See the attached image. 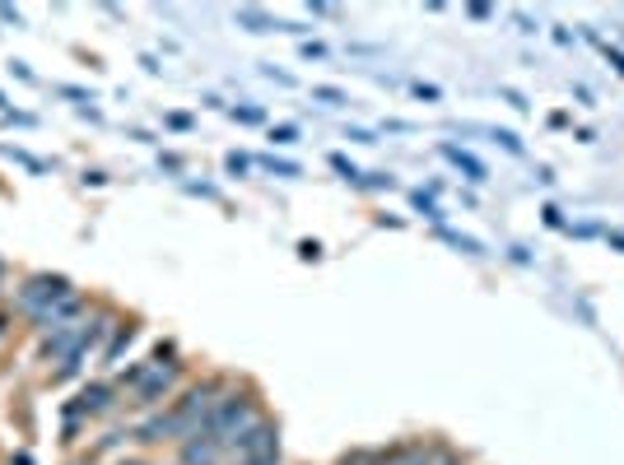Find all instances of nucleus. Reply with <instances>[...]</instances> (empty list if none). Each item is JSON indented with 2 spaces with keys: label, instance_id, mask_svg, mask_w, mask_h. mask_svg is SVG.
Masks as SVG:
<instances>
[{
  "label": "nucleus",
  "instance_id": "nucleus-12",
  "mask_svg": "<svg viewBox=\"0 0 624 465\" xmlns=\"http://www.w3.org/2000/svg\"><path fill=\"white\" fill-rule=\"evenodd\" d=\"M331 168H336V173L345 177V182H359V177H364V173H359V168H354L350 159H345V154H331Z\"/></svg>",
  "mask_w": 624,
  "mask_h": 465
},
{
  "label": "nucleus",
  "instance_id": "nucleus-25",
  "mask_svg": "<svg viewBox=\"0 0 624 465\" xmlns=\"http://www.w3.org/2000/svg\"><path fill=\"white\" fill-rule=\"evenodd\" d=\"M243 465H280V452H275V456H257V461H243Z\"/></svg>",
  "mask_w": 624,
  "mask_h": 465
},
{
  "label": "nucleus",
  "instance_id": "nucleus-15",
  "mask_svg": "<svg viewBox=\"0 0 624 465\" xmlns=\"http://www.w3.org/2000/svg\"><path fill=\"white\" fill-rule=\"evenodd\" d=\"M359 186H373V191H392V177H387V173H364V177H359Z\"/></svg>",
  "mask_w": 624,
  "mask_h": 465
},
{
  "label": "nucleus",
  "instance_id": "nucleus-13",
  "mask_svg": "<svg viewBox=\"0 0 624 465\" xmlns=\"http://www.w3.org/2000/svg\"><path fill=\"white\" fill-rule=\"evenodd\" d=\"M410 200H415V210H424V219H434V224H438V219H443V214H438V205H434V200H429V196H424V191H415V196H410Z\"/></svg>",
  "mask_w": 624,
  "mask_h": 465
},
{
  "label": "nucleus",
  "instance_id": "nucleus-2",
  "mask_svg": "<svg viewBox=\"0 0 624 465\" xmlns=\"http://www.w3.org/2000/svg\"><path fill=\"white\" fill-rule=\"evenodd\" d=\"M75 293V284H70L66 275H47V270H38V275H28L19 289H14V312L28 321H38L42 312L52 303H61V298H70Z\"/></svg>",
  "mask_w": 624,
  "mask_h": 465
},
{
  "label": "nucleus",
  "instance_id": "nucleus-4",
  "mask_svg": "<svg viewBox=\"0 0 624 465\" xmlns=\"http://www.w3.org/2000/svg\"><path fill=\"white\" fill-rule=\"evenodd\" d=\"M229 452H233V461H238V465L257 461V456H275V452H280V428H275L271 419H257L243 438L229 442Z\"/></svg>",
  "mask_w": 624,
  "mask_h": 465
},
{
  "label": "nucleus",
  "instance_id": "nucleus-23",
  "mask_svg": "<svg viewBox=\"0 0 624 465\" xmlns=\"http://www.w3.org/2000/svg\"><path fill=\"white\" fill-rule=\"evenodd\" d=\"M168 126H173V131H187V126H191V117H182V112H173V117H168Z\"/></svg>",
  "mask_w": 624,
  "mask_h": 465
},
{
  "label": "nucleus",
  "instance_id": "nucleus-28",
  "mask_svg": "<svg viewBox=\"0 0 624 465\" xmlns=\"http://www.w3.org/2000/svg\"><path fill=\"white\" fill-rule=\"evenodd\" d=\"M0 284H5V256H0Z\"/></svg>",
  "mask_w": 624,
  "mask_h": 465
},
{
  "label": "nucleus",
  "instance_id": "nucleus-7",
  "mask_svg": "<svg viewBox=\"0 0 624 465\" xmlns=\"http://www.w3.org/2000/svg\"><path fill=\"white\" fill-rule=\"evenodd\" d=\"M112 396H117V391H112V386H103V382L84 386L80 400H75V405L66 410V419H80V414H103V410L112 405Z\"/></svg>",
  "mask_w": 624,
  "mask_h": 465
},
{
  "label": "nucleus",
  "instance_id": "nucleus-22",
  "mask_svg": "<svg viewBox=\"0 0 624 465\" xmlns=\"http://www.w3.org/2000/svg\"><path fill=\"white\" fill-rule=\"evenodd\" d=\"M415 93H420V98H429V103H438V89H434V84H415Z\"/></svg>",
  "mask_w": 624,
  "mask_h": 465
},
{
  "label": "nucleus",
  "instance_id": "nucleus-30",
  "mask_svg": "<svg viewBox=\"0 0 624 465\" xmlns=\"http://www.w3.org/2000/svg\"><path fill=\"white\" fill-rule=\"evenodd\" d=\"M0 112H5V93H0Z\"/></svg>",
  "mask_w": 624,
  "mask_h": 465
},
{
  "label": "nucleus",
  "instance_id": "nucleus-8",
  "mask_svg": "<svg viewBox=\"0 0 624 465\" xmlns=\"http://www.w3.org/2000/svg\"><path fill=\"white\" fill-rule=\"evenodd\" d=\"M443 154H448V159L457 163V168H462V173L471 177V182H485V168H480V163H475L471 154H466V149H457V145H443Z\"/></svg>",
  "mask_w": 624,
  "mask_h": 465
},
{
  "label": "nucleus",
  "instance_id": "nucleus-14",
  "mask_svg": "<svg viewBox=\"0 0 624 465\" xmlns=\"http://www.w3.org/2000/svg\"><path fill=\"white\" fill-rule=\"evenodd\" d=\"M489 140H499V145L508 149V154H522V140H517L513 131H489Z\"/></svg>",
  "mask_w": 624,
  "mask_h": 465
},
{
  "label": "nucleus",
  "instance_id": "nucleus-11",
  "mask_svg": "<svg viewBox=\"0 0 624 465\" xmlns=\"http://www.w3.org/2000/svg\"><path fill=\"white\" fill-rule=\"evenodd\" d=\"M312 98H322V103H331V107H345V103H350V98H345L340 89H331V84H317V89H312Z\"/></svg>",
  "mask_w": 624,
  "mask_h": 465
},
{
  "label": "nucleus",
  "instance_id": "nucleus-26",
  "mask_svg": "<svg viewBox=\"0 0 624 465\" xmlns=\"http://www.w3.org/2000/svg\"><path fill=\"white\" fill-rule=\"evenodd\" d=\"M10 465H33V456H28V452H19V456H14Z\"/></svg>",
  "mask_w": 624,
  "mask_h": 465
},
{
  "label": "nucleus",
  "instance_id": "nucleus-27",
  "mask_svg": "<svg viewBox=\"0 0 624 465\" xmlns=\"http://www.w3.org/2000/svg\"><path fill=\"white\" fill-rule=\"evenodd\" d=\"M10 331V312H0V335Z\"/></svg>",
  "mask_w": 624,
  "mask_h": 465
},
{
  "label": "nucleus",
  "instance_id": "nucleus-16",
  "mask_svg": "<svg viewBox=\"0 0 624 465\" xmlns=\"http://www.w3.org/2000/svg\"><path fill=\"white\" fill-rule=\"evenodd\" d=\"M271 140H275V145H294L299 131H294V126H271Z\"/></svg>",
  "mask_w": 624,
  "mask_h": 465
},
{
  "label": "nucleus",
  "instance_id": "nucleus-18",
  "mask_svg": "<svg viewBox=\"0 0 624 465\" xmlns=\"http://www.w3.org/2000/svg\"><path fill=\"white\" fill-rule=\"evenodd\" d=\"M233 117H238V121H247V126H257V121H261V112H257V107H233Z\"/></svg>",
  "mask_w": 624,
  "mask_h": 465
},
{
  "label": "nucleus",
  "instance_id": "nucleus-3",
  "mask_svg": "<svg viewBox=\"0 0 624 465\" xmlns=\"http://www.w3.org/2000/svg\"><path fill=\"white\" fill-rule=\"evenodd\" d=\"M177 377H182V368H177V363H154L150 359V372H145V377H140V386H136V405L154 410V405H163V400H173Z\"/></svg>",
  "mask_w": 624,
  "mask_h": 465
},
{
  "label": "nucleus",
  "instance_id": "nucleus-9",
  "mask_svg": "<svg viewBox=\"0 0 624 465\" xmlns=\"http://www.w3.org/2000/svg\"><path fill=\"white\" fill-rule=\"evenodd\" d=\"M233 19H238V24H247L252 33H271V28H285V24H275L271 14H261V10H238Z\"/></svg>",
  "mask_w": 624,
  "mask_h": 465
},
{
  "label": "nucleus",
  "instance_id": "nucleus-5",
  "mask_svg": "<svg viewBox=\"0 0 624 465\" xmlns=\"http://www.w3.org/2000/svg\"><path fill=\"white\" fill-rule=\"evenodd\" d=\"M136 442L140 447H159V442H182V433H177V414H150V419H140L136 424Z\"/></svg>",
  "mask_w": 624,
  "mask_h": 465
},
{
  "label": "nucleus",
  "instance_id": "nucleus-21",
  "mask_svg": "<svg viewBox=\"0 0 624 465\" xmlns=\"http://www.w3.org/2000/svg\"><path fill=\"white\" fill-rule=\"evenodd\" d=\"M0 24H14V28H19L24 19H19V10H10V5H0Z\"/></svg>",
  "mask_w": 624,
  "mask_h": 465
},
{
  "label": "nucleus",
  "instance_id": "nucleus-29",
  "mask_svg": "<svg viewBox=\"0 0 624 465\" xmlns=\"http://www.w3.org/2000/svg\"><path fill=\"white\" fill-rule=\"evenodd\" d=\"M117 465H145V461H117Z\"/></svg>",
  "mask_w": 624,
  "mask_h": 465
},
{
  "label": "nucleus",
  "instance_id": "nucleus-24",
  "mask_svg": "<svg viewBox=\"0 0 624 465\" xmlns=\"http://www.w3.org/2000/svg\"><path fill=\"white\" fill-rule=\"evenodd\" d=\"M606 61H611V66L624 75V56H620V52H611V47H606Z\"/></svg>",
  "mask_w": 624,
  "mask_h": 465
},
{
  "label": "nucleus",
  "instance_id": "nucleus-1",
  "mask_svg": "<svg viewBox=\"0 0 624 465\" xmlns=\"http://www.w3.org/2000/svg\"><path fill=\"white\" fill-rule=\"evenodd\" d=\"M257 419H261V410H257V400L247 396V391H224L219 405H215V419H210V438L229 452V442L243 438Z\"/></svg>",
  "mask_w": 624,
  "mask_h": 465
},
{
  "label": "nucleus",
  "instance_id": "nucleus-6",
  "mask_svg": "<svg viewBox=\"0 0 624 465\" xmlns=\"http://www.w3.org/2000/svg\"><path fill=\"white\" fill-rule=\"evenodd\" d=\"M177 447H182V452H177V461H182V465H219V452H224V447H219V442L210 438V433H201V438H187V442H177Z\"/></svg>",
  "mask_w": 624,
  "mask_h": 465
},
{
  "label": "nucleus",
  "instance_id": "nucleus-19",
  "mask_svg": "<svg viewBox=\"0 0 624 465\" xmlns=\"http://www.w3.org/2000/svg\"><path fill=\"white\" fill-rule=\"evenodd\" d=\"M303 56H308V61H322L326 47H322V42H303Z\"/></svg>",
  "mask_w": 624,
  "mask_h": 465
},
{
  "label": "nucleus",
  "instance_id": "nucleus-10",
  "mask_svg": "<svg viewBox=\"0 0 624 465\" xmlns=\"http://www.w3.org/2000/svg\"><path fill=\"white\" fill-rule=\"evenodd\" d=\"M261 168H266V173H275V177H299V163H289V159H261Z\"/></svg>",
  "mask_w": 624,
  "mask_h": 465
},
{
  "label": "nucleus",
  "instance_id": "nucleus-17",
  "mask_svg": "<svg viewBox=\"0 0 624 465\" xmlns=\"http://www.w3.org/2000/svg\"><path fill=\"white\" fill-rule=\"evenodd\" d=\"M224 163H229V173H233V177H243L247 168H252V163H247L243 154H229V159H224Z\"/></svg>",
  "mask_w": 624,
  "mask_h": 465
},
{
  "label": "nucleus",
  "instance_id": "nucleus-20",
  "mask_svg": "<svg viewBox=\"0 0 624 465\" xmlns=\"http://www.w3.org/2000/svg\"><path fill=\"white\" fill-rule=\"evenodd\" d=\"M299 256H303V261H317V256H322V247H317V242H299Z\"/></svg>",
  "mask_w": 624,
  "mask_h": 465
}]
</instances>
